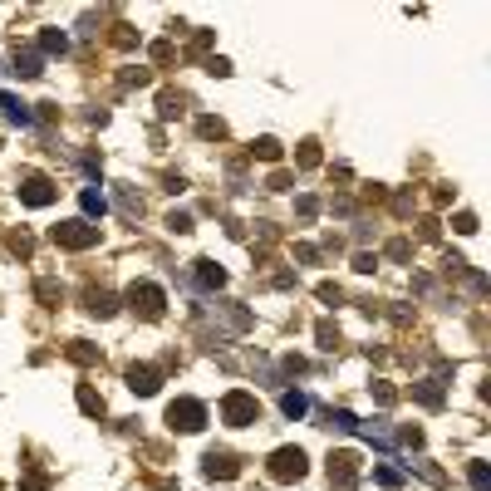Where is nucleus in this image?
Returning <instances> with one entry per match:
<instances>
[{"mask_svg": "<svg viewBox=\"0 0 491 491\" xmlns=\"http://www.w3.org/2000/svg\"><path fill=\"white\" fill-rule=\"evenodd\" d=\"M221 422H226V427H256V422H261V403H256V393L231 389L226 398H221Z\"/></svg>", "mask_w": 491, "mask_h": 491, "instance_id": "nucleus-1", "label": "nucleus"}, {"mask_svg": "<svg viewBox=\"0 0 491 491\" xmlns=\"http://www.w3.org/2000/svg\"><path fill=\"white\" fill-rule=\"evenodd\" d=\"M128 309H133L138 319H162V314H167V295H162V285H153V280H138V285L128 290Z\"/></svg>", "mask_w": 491, "mask_h": 491, "instance_id": "nucleus-2", "label": "nucleus"}, {"mask_svg": "<svg viewBox=\"0 0 491 491\" xmlns=\"http://www.w3.org/2000/svg\"><path fill=\"white\" fill-rule=\"evenodd\" d=\"M49 241L64 246V251H89V246H98V226L74 216V221H59V226L49 231Z\"/></svg>", "mask_w": 491, "mask_h": 491, "instance_id": "nucleus-3", "label": "nucleus"}, {"mask_svg": "<svg viewBox=\"0 0 491 491\" xmlns=\"http://www.w3.org/2000/svg\"><path fill=\"white\" fill-rule=\"evenodd\" d=\"M167 427H172V432H201V427H206V403L172 398V403H167Z\"/></svg>", "mask_w": 491, "mask_h": 491, "instance_id": "nucleus-4", "label": "nucleus"}, {"mask_svg": "<svg viewBox=\"0 0 491 491\" xmlns=\"http://www.w3.org/2000/svg\"><path fill=\"white\" fill-rule=\"evenodd\" d=\"M266 472H271L276 482H300V477L309 472V457H304L300 447H276L271 462H266Z\"/></svg>", "mask_w": 491, "mask_h": 491, "instance_id": "nucleus-5", "label": "nucleus"}, {"mask_svg": "<svg viewBox=\"0 0 491 491\" xmlns=\"http://www.w3.org/2000/svg\"><path fill=\"white\" fill-rule=\"evenodd\" d=\"M329 491H359V452H329Z\"/></svg>", "mask_w": 491, "mask_h": 491, "instance_id": "nucleus-6", "label": "nucleus"}, {"mask_svg": "<svg viewBox=\"0 0 491 491\" xmlns=\"http://www.w3.org/2000/svg\"><path fill=\"white\" fill-rule=\"evenodd\" d=\"M201 472H206L211 482H231V477H241V457H236V452H221V447H211V452L201 457Z\"/></svg>", "mask_w": 491, "mask_h": 491, "instance_id": "nucleus-7", "label": "nucleus"}, {"mask_svg": "<svg viewBox=\"0 0 491 491\" xmlns=\"http://www.w3.org/2000/svg\"><path fill=\"white\" fill-rule=\"evenodd\" d=\"M54 196H59V187H54L45 172H30V177L20 182V201H25V206H35V211H40V206H49Z\"/></svg>", "mask_w": 491, "mask_h": 491, "instance_id": "nucleus-8", "label": "nucleus"}, {"mask_svg": "<svg viewBox=\"0 0 491 491\" xmlns=\"http://www.w3.org/2000/svg\"><path fill=\"white\" fill-rule=\"evenodd\" d=\"M128 389L138 393V398H153V393L162 389V374H158L153 364H133V369H128Z\"/></svg>", "mask_w": 491, "mask_h": 491, "instance_id": "nucleus-9", "label": "nucleus"}, {"mask_svg": "<svg viewBox=\"0 0 491 491\" xmlns=\"http://www.w3.org/2000/svg\"><path fill=\"white\" fill-rule=\"evenodd\" d=\"M196 271V285H201V290H221V285H226V271H221V266H216V261H206V256H201V261H192Z\"/></svg>", "mask_w": 491, "mask_h": 491, "instance_id": "nucleus-10", "label": "nucleus"}, {"mask_svg": "<svg viewBox=\"0 0 491 491\" xmlns=\"http://www.w3.org/2000/svg\"><path fill=\"white\" fill-rule=\"evenodd\" d=\"M0 108H5V118H10L15 128H35V113H30V103H20V98L5 94V89H0Z\"/></svg>", "mask_w": 491, "mask_h": 491, "instance_id": "nucleus-11", "label": "nucleus"}, {"mask_svg": "<svg viewBox=\"0 0 491 491\" xmlns=\"http://www.w3.org/2000/svg\"><path fill=\"white\" fill-rule=\"evenodd\" d=\"M413 398H418L422 408H442V403H447V393H442L437 379H418V384H413Z\"/></svg>", "mask_w": 491, "mask_h": 491, "instance_id": "nucleus-12", "label": "nucleus"}, {"mask_svg": "<svg viewBox=\"0 0 491 491\" xmlns=\"http://www.w3.org/2000/svg\"><path fill=\"white\" fill-rule=\"evenodd\" d=\"M15 74H20V79H40V74H45V59L30 54V49H15Z\"/></svg>", "mask_w": 491, "mask_h": 491, "instance_id": "nucleus-13", "label": "nucleus"}, {"mask_svg": "<svg viewBox=\"0 0 491 491\" xmlns=\"http://www.w3.org/2000/svg\"><path fill=\"white\" fill-rule=\"evenodd\" d=\"M84 309H89V314H98V319H108V314L118 309V300H113L108 290H89V295H84Z\"/></svg>", "mask_w": 491, "mask_h": 491, "instance_id": "nucleus-14", "label": "nucleus"}, {"mask_svg": "<svg viewBox=\"0 0 491 491\" xmlns=\"http://www.w3.org/2000/svg\"><path fill=\"white\" fill-rule=\"evenodd\" d=\"M79 206H84V216L94 221V216H103V211H108V196L98 192V187H84V192H79Z\"/></svg>", "mask_w": 491, "mask_h": 491, "instance_id": "nucleus-15", "label": "nucleus"}, {"mask_svg": "<svg viewBox=\"0 0 491 491\" xmlns=\"http://www.w3.org/2000/svg\"><path fill=\"white\" fill-rule=\"evenodd\" d=\"M280 413H285V418H304V413H309V398H304V393H280Z\"/></svg>", "mask_w": 491, "mask_h": 491, "instance_id": "nucleus-16", "label": "nucleus"}, {"mask_svg": "<svg viewBox=\"0 0 491 491\" xmlns=\"http://www.w3.org/2000/svg\"><path fill=\"white\" fill-rule=\"evenodd\" d=\"M40 49H45V54H64V49H69V35H64V30H45V35H40Z\"/></svg>", "mask_w": 491, "mask_h": 491, "instance_id": "nucleus-17", "label": "nucleus"}, {"mask_svg": "<svg viewBox=\"0 0 491 491\" xmlns=\"http://www.w3.org/2000/svg\"><path fill=\"white\" fill-rule=\"evenodd\" d=\"M251 158H261V162H280V143H276V138H256V143H251Z\"/></svg>", "mask_w": 491, "mask_h": 491, "instance_id": "nucleus-18", "label": "nucleus"}, {"mask_svg": "<svg viewBox=\"0 0 491 491\" xmlns=\"http://www.w3.org/2000/svg\"><path fill=\"white\" fill-rule=\"evenodd\" d=\"M324 418H329V427H339V432H359V418H354L349 408H329Z\"/></svg>", "mask_w": 491, "mask_h": 491, "instance_id": "nucleus-19", "label": "nucleus"}, {"mask_svg": "<svg viewBox=\"0 0 491 491\" xmlns=\"http://www.w3.org/2000/svg\"><path fill=\"white\" fill-rule=\"evenodd\" d=\"M79 408H84L89 418H103V398H98L89 384H79Z\"/></svg>", "mask_w": 491, "mask_h": 491, "instance_id": "nucleus-20", "label": "nucleus"}, {"mask_svg": "<svg viewBox=\"0 0 491 491\" xmlns=\"http://www.w3.org/2000/svg\"><path fill=\"white\" fill-rule=\"evenodd\" d=\"M118 206H123V216H143V196L133 187H118Z\"/></svg>", "mask_w": 491, "mask_h": 491, "instance_id": "nucleus-21", "label": "nucleus"}, {"mask_svg": "<svg viewBox=\"0 0 491 491\" xmlns=\"http://www.w3.org/2000/svg\"><path fill=\"white\" fill-rule=\"evenodd\" d=\"M467 482H472V491H491V472H487V462H472V467H467Z\"/></svg>", "mask_w": 491, "mask_h": 491, "instance_id": "nucleus-22", "label": "nucleus"}, {"mask_svg": "<svg viewBox=\"0 0 491 491\" xmlns=\"http://www.w3.org/2000/svg\"><path fill=\"white\" fill-rule=\"evenodd\" d=\"M196 133H201V138H216V143H221V138H226V123H221V118H196Z\"/></svg>", "mask_w": 491, "mask_h": 491, "instance_id": "nucleus-23", "label": "nucleus"}, {"mask_svg": "<svg viewBox=\"0 0 491 491\" xmlns=\"http://www.w3.org/2000/svg\"><path fill=\"white\" fill-rule=\"evenodd\" d=\"M295 162L300 167H319V143H300L295 148Z\"/></svg>", "mask_w": 491, "mask_h": 491, "instance_id": "nucleus-24", "label": "nucleus"}, {"mask_svg": "<svg viewBox=\"0 0 491 491\" xmlns=\"http://www.w3.org/2000/svg\"><path fill=\"white\" fill-rule=\"evenodd\" d=\"M314 339H319V349H339V329H334L329 319H319V329H314Z\"/></svg>", "mask_w": 491, "mask_h": 491, "instance_id": "nucleus-25", "label": "nucleus"}, {"mask_svg": "<svg viewBox=\"0 0 491 491\" xmlns=\"http://www.w3.org/2000/svg\"><path fill=\"white\" fill-rule=\"evenodd\" d=\"M69 359H74V364H98V349H89L84 339H74V344H69Z\"/></svg>", "mask_w": 491, "mask_h": 491, "instance_id": "nucleus-26", "label": "nucleus"}, {"mask_svg": "<svg viewBox=\"0 0 491 491\" xmlns=\"http://www.w3.org/2000/svg\"><path fill=\"white\" fill-rule=\"evenodd\" d=\"M374 482L379 487H403V472L398 467H374Z\"/></svg>", "mask_w": 491, "mask_h": 491, "instance_id": "nucleus-27", "label": "nucleus"}, {"mask_svg": "<svg viewBox=\"0 0 491 491\" xmlns=\"http://www.w3.org/2000/svg\"><path fill=\"white\" fill-rule=\"evenodd\" d=\"M295 211H300V221H314V216H319V196H300Z\"/></svg>", "mask_w": 491, "mask_h": 491, "instance_id": "nucleus-28", "label": "nucleus"}, {"mask_svg": "<svg viewBox=\"0 0 491 491\" xmlns=\"http://www.w3.org/2000/svg\"><path fill=\"white\" fill-rule=\"evenodd\" d=\"M167 231L187 236V231H192V216H187V211H167Z\"/></svg>", "mask_w": 491, "mask_h": 491, "instance_id": "nucleus-29", "label": "nucleus"}, {"mask_svg": "<svg viewBox=\"0 0 491 491\" xmlns=\"http://www.w3.org/2000/svg\"><path fill=\"white\" fill-rule=\"evenodd\" d=\"M369 389H374V403H384V408L398 403V389H393V384H369Z\"/></svg>", "mask_w": 491, "mask_h": 491, "instance_id": "nucleus-30", "label": "nucleus"}, {"mask_svg": "<svg viewBox=\"0 0 491 491\" xmlns=\"http://www.w3.org/2000/svg\"><path fill=\"white\" fill-rule=\"evenodd\" d=\"M354 271H359V276H374V271H379V256L359 251V256H354Z\"/></svg>", "mask_w": 491, "mask_h": 491, "instance_id": "nucleus-31", "label": "nucleus"}, {"mask_svg": "<svg viewBox=\"0 0 491 491\" xmlns=\"http://www.w3.org/2000/svg\"><path fill=\"white\" fill-rule=\"evenodd\" d=\"M182 103H187L182 94H162V118H177V113H182Z\"/></svg>", "mask_w": 491, "mask_h": 491, "instance_id": "nucleus-32", "label": "nucleus"}, {"mask_svg": "<svg viewBox=\"0 0 491 491\" xmlns=\"http://www.w3.org/2000/svg\"><path fill=\"white\" fill-rule=\"evenodd\" d=\"M452 226H457L462 236H472V231H477V216H472V211H457V216H452Z\"/></svg>", "mask_w": 491, "mask_h": 491, "instance_id": "nucleus-33", "label": "nucleus"}, {"mask_svg": "<svg viewBox=\"0 0 491 491\" xmlns=\"http://www.w3.org/2000/svg\"><path fill=\"white\" fill-rule=\"evenodd\" d=\"M148 79H153V74H148V69H128V74H123V89H133V84H138V89H143V84H148Z\"/></svg>", "mask_w": 491, "mask_h": 491, "instance_id": "nucleus-34", "label": "nucleus"}, {"mask_svg": "<svg viewBox=\"0 0 491 491\" xmlns=\"http://www.w3.org/2000/svg\"><path fill=\"white\" fill-rule=\"evenodd\" d=\"M20 487H25V491H45V487H49V477H45V472H30Z\"/></svg>", "mask_w": 491, "mask_h": 491, "instance_id": "nucleus-35", "label": "nucleus"}, {"mask_svg": "<svg viewBox=\"0 0 491 491\" xmlns=\"http://www.w3.org/2000/svg\"><path fill=\"white\" fill-rule=\"evenodd\" d=\"M148 54H153V59H158V64H167V59H172V45H167V40H158V45H153V49H148Z\"/></svg>", "mask_w": 491, "mask_h": 491, "instance_id": "nucleus-36", "label": "nucleus"}, {"mask_svg": "<svg viewBox=\"0 0 491 491\" xmlns=\"http://www.w3.org/2000/svg\"><path fill=\"white\" fill-rule=\"evenodd\" d=\"M206 74H216V79H226V74H231V59H206Z\"/></svg>", "mask_w": 491, "mask_h": 491, "instance_id": "nucleus-37", "label": "nucleus"}, {"mask_svg": "<svg viewBox=\"0 0 491 491\" xmlns=\"http://www.w3.org/2000/svg\"><path fill=\"white\" fill-rule=\"evenodd\" d=\"M319 300H324V304H339L344 295H339V285H329V280H324V285H319Z\"/></svg>", "mask_w": 491, "mask_h": 491, "instance_id": "nucleus-38", "label": "nucleus"}, {"mask_svg": "<svg viewBox=\"0 0 491 491\" xmlns=\"http://www.w3.org/2000/svg\"><path fill=\"white\" fill-rule=\"evenodd\" d=\"M389 256H393V261H408V256H413V246H408V241H393Z\"/></svg>", "mask_w": 491, "mask_h": 491, "instance_id": "nucleus-39", "label": "nucleus"}, {"mask_svg": "<svg viewBox=\"0 0 491 491\" xmlns=\"http://www.w3.org/2000/svg\"><path fill=\"white\" fill-rule=\"evenodd\" d=\"M35 290H40V300H59V285H54V280H40Z\"/></svg>", "mask_w": 491, "mask_h": 491, "instance_id": "nucleus-40", "label": "nucleus"}, {"mask_svg": "<svg viewBox=\"0 0 491 491\" xmlns=\"http://www.w3.org/2000/svg\"><path fill=\"white\" fill-rule=\"evenodd\" d=\"M295 256H300L304 266H314V261H319V251H314V246H295Z\"/></svg>", "mask_w": 491, "mask_h": 491, "instance_id": "nucleus-41", "label": "nucleus"}]
</instances>
